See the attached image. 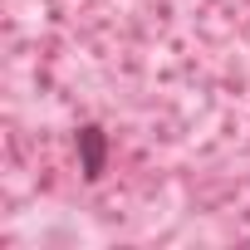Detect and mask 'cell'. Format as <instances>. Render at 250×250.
I'll list each match as a JSON object with an SVG mask.
<instances>
[{"label":"cell","instance_id":"cell-1","mask_svg":"<svg viewBox=\"0 0 250 250\" xmlns=\"http://www.w3.org/2000/svg\"><path fill=\"white\" fill-rule=\"evenodd\" d=\"M79 157H83V177L88 182H98L103 177V167H108V138H103V128H79Z\"/></svg>","mask_w":250,"mask_h":250}]
</instances>
